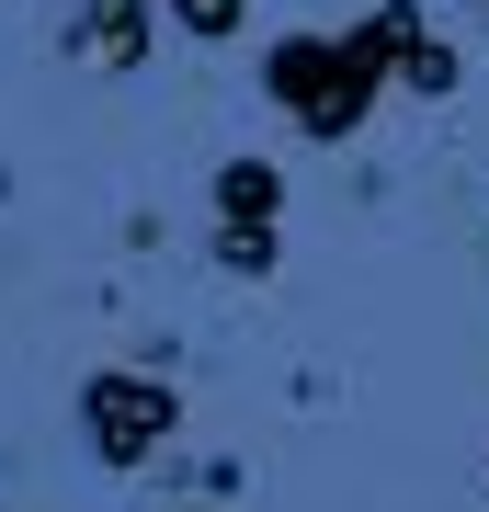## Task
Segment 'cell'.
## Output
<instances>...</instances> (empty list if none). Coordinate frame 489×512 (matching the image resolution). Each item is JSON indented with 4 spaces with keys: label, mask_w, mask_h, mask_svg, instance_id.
Masks as SVG:
<instances>
[{
    "label": "cell",
    "mask_w": 489,
    "mask_h": 512,
    "mask_svg": "<svg viewBox=\"0 0 489 512\" xmlns=\"http://www.w3.org/2000/svg\"><path fill=\"white\" fill-rule=\"evenodd\" d=\"M160 12H171V23H182L194 46H228L239 23H251V0H160Z\"/></svg>",
    "instance_id": "cell-7"
},
{
    "label": "cell",
    "mask_w": 489,
    "mask_h": 512,
    "mask_svg": "<svg viewBox=\"0 0 489 512\" xmlns=\"http://www.w3.org/2000/svg\"><path fill=\"white\" fill-rule=\"evenodd\" d=\"M148 35H160V0H80L69 46H91V69H148Z\"/></svg>",
    "instance_id": "cell-3"
},
{
    "label": "cell",
    "mask_w": 489,
    "mask_h": 512,
    "mask_svg": "<svg viewBox=\"0 0 489 512\" xmlns=\"http://www.w3.org/2000/svg\"><path fill=\"white\" fill-rule=\"evenodd\" d=\"M399 80H410V92H421V103H444V92H455V80H467V57H455V46L433 35V23H421V35H410V57H399Z\"/></svg>",
    "instance_id": "cell-5"
},
{
    "label": "cell",
    "mask_w": 489,
    "mask_h": 512,
    "mask_svg": "<svg viewBox=\"0 0 489 512\" xmlns=\"http://www.w3.org/2000/svg\"><path fill=\"white\" fill-rule=\"evenodd\" d=\"M467 12H489V0H467Z\"/></svg>",
    "instance_id": "cell-8"
},
{
    "label": "cell",
    "mask_w": 489,
    "mask_h": 512,
    "mask_svg": "<svg viewBox=\"0 0 489 512\" xmlns=\"http://www.w3.org/2000/svg\"><path fill=\"white\" fill-rule=\"evenodd\" d=\"M273 217H285V171L251 160V148L217 160V228H273Z\"/></svg>",
    "instance_id": "cell-4"
},
{
    "label": "cell",
    "mask_w": 489,
    "mask_h": 512,
    "mask_svg": "<svg viewBox=\"0 0 489 512\" xmlns=\"http://www.w3.org/2000/svg\"><path fill=\"white\" fill-rule=\"evenodd\" d=\"M410 35H421V0H376L342 35H273L262 46V92H273V114H296V137L342 148L364 114H376V92L399 80Z\"/></svg>",
    "instance_id": "cell-1"
},
{
    "label": "cell",
    "mask_w": 489,
    "mask_h": 512,
    "mask_svg": "<svg viewBox=\"0 0 489 512\" xmlns=\"http://www.w3.org/2000/svg\"><path fill=\"white\" fill-rule=\"evenodd\" d=\"M273 262H285V239H273V228H217V274H239V285H262Z\"/></svg>",
    "instance_id": "cell-6"
},
{
    "label": "cell",
    "mask_w": 489,
    "mask_h": 512,
    "mask_svg": "<svg viewBox=\"0 0 489 512\" xmlns=\"http://www.w3.org/2000/svg\"><path fill=\"white\" fill-rule=\"evenodd\" d=\"M171 421H182V387L137 376V365H103V376L80 387V444H91V456H103L114 478L160 456V444H171Z\"/></svg>",
    "instance_id": "cell-2"
}]
</instances>
